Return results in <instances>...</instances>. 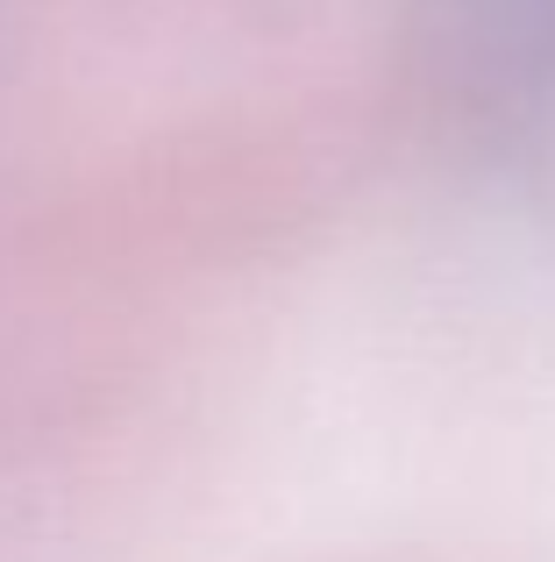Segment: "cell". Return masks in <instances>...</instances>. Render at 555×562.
I'll use <instances>...</instances> for the list:
<instances>
[{"mask_svg":"<svg viewBox=\"0 0 555 562\" xmlns=\"http://www.w3.org/2000/svg\"><path fill=\"white\" fill-rule=\"evenodd\" d=\"M463 108L520 157L555 143V0H442Z\"/></svg>","mask_w":555,"mask_h":562,"instance_id":"cell-1","label":"cell"}]
</instances>
